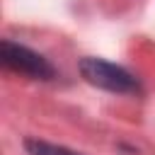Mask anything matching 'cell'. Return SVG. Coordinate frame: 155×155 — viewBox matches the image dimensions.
Instances as JSON below:
<instances>
[{
  "mask_svg": "<svg viewBox=\"0 0 155 155\" xmlns=\"http://www.w3.org/2000/svg\"><path fill=\"white\" fill-rule=\"evenodd\" d=\"M78 70L85 78V82H90L92 87L114 92V94H136L140 90L138 78L126 70L124 65H116L111 61L97 58V56H85L78 61Z\"/></svg>",
  "mask_w": 155,
  "mask_h": 155,
  "instance_id": "cell-1",
  "label": "cell"
},
{
  "mask_svg": "<svg viewBox=\"0 0 155 155\" xmlns=\"http://www.w3.org/2000/svg\"><path fill=\"white\" fill-rule=\"evenodd\" d=\"M0 61H2L5 68L15 70L19 75L34 78V80H53L56 78V68L46 56H41L39 51H34L24 44L12 41V39H2Z\"/></svg>",
  "mask_w": 155,
  "mask_h": 155,
  "instance_id": "cell-2",
  "label": "cell"
},
{
  "mask_svg": "<svg viewBox=\"0 0 155 155\" xmlns=\"http://www.w3.org/2000/svg\"><path fill=\"white\" fill-rule=\"evenodd\" d=\"M24 150L29 155H87L80 150H73L68 145H58V143H48L41 138H27L24 140Z\"/></svg>",
  "mask_w": 155,
  "mask_h": 155,
  "instance_id": "cell-3",
  "label": "cell"
}]
</instances>
